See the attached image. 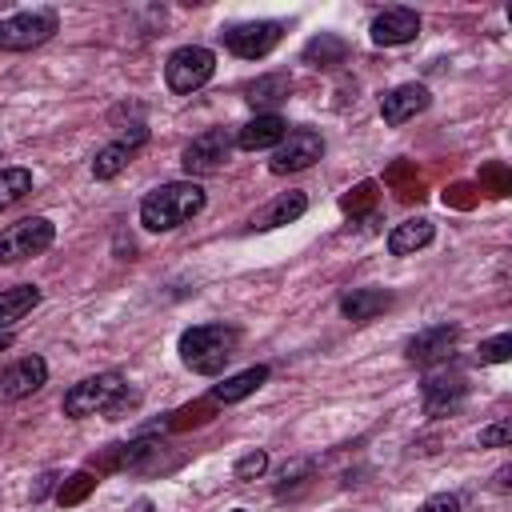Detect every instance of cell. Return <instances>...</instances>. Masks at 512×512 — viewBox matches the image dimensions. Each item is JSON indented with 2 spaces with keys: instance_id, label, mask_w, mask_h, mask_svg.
<instances>
[{
  "instance_id": "obj_26",
  "label": "cell",
  "mask_w": 512,
  "mask_h": 512,
  "mask_svg": "<svg viewBox=\"0 0 512 512\" xmlns=\"http://www.w3.org/2000/svg\"><path fill=\"white\" fill-rule=\"evenodd\" d=\"M264 468H268V452L252 448L248 456L236 460V480H256V476H264Z\"/></svg>"
},
{
  "instance_id": "obj_30",
  "label": "cell",
  "mask_w": 512,
  "mask_h": 512,
  "mask_svg": "<svg viewBox=\"0 0 512 512\" xmlns=\"http://www.w3.org/2000/svg\"><path fill=\"white\" fill-rule=\"evenodd\" d=\"M364 200H372V184H360V188H356V196H348V200H344V208H348V212H356Z\"/></svg>"
},
{
  "instance_id": "obj_28",
  "label": "cell",
  "mask_w": 512,
  "mask_h": 512,
  "mask_svg": "<svg viewBox=\"0 0 512 512\" xmlns=\"http://www.w3.org/2000/svg\"><path fill=\"white\" fill-rule=\"evenodd\" d=\"M92 484H96V480H92L88 472H76V476H72V484H64V488H60V504H76V500H84V496L92 492Z\"/></svg>"
},
{
  "instance_id": "obj_4",
  "label": "cell",
  "mask_w": 512,
  "mask_h": 512,
  "mask_svg": "<svg viewBox=\"0 0 512 512\" xmlns=\"http://www.w3.org/2000/svg\"><path fill=\"white\" fill-rule=\"evenodd\" d=\"M52 240H56V224L48 216H24V220L0 228V264L40 256L44 248H52Z\"/></svg>"
},
{
  "instance_id": "obj_29",
  "label": "cell",
  "mask_w": 512,
  "mask_h": 512,
  "mask_svg": "<svg viewBox=\"0 0 512 512\" xmlns=\"http://www.w3.org/2000/svg\"><path fill=\"white\" fill-rule=\"evenodd\" d=\"M416 512H460V496H452V492H436V496H428Z\"/></svg>"
},
{
  "instance_id": "obj_27",
  "label": "cell",
  "mask_w": 512,
  "mask_h": 512,
  "mask_svg": "<svg viewBox=\"0 0 512 512\" xmlns=\"http://www.w3.org/2000/svg\"><path fill=\"white\" fill-rule=\"evenodd\" d=\"M512 440V424L508 420H496L488 428H480V448H504Z\"/></svg>"
},
{
  "instance_id": "obj_14",
  "label": "cell",
  "mask_w": 512,
  "mask_h": 512,
  "mask_svg": "<svg viewBox=\"0 0 512 512\" xmlns=\"http://www.w3.org/2000/svg\"><path fill=\"white\" fill-rule=\"evenodd\" d=\"M464 392H468V384H464L460 372L428 376V384H424V412L428 416H448V412H456L464 404Z\"/></svg>"
},
{
  "instance_id": "obj_15",
  "label": "cell",
  "mask_w": 512,
  "mask_h": 512,
  "mask_svg": "<svg viewBox=\"0 0 512 512\" xmlns=\"http://www.w3.org/2000/svg\"><path fill=\"white\" fill-rule=\"evenodd\" d=\"M456 336H460V328H456V324L424 328L420 336H412V340H408V360H412V364H436V360H444V356L452 352Z\"/></svg>"
},
{
  "instance_id": "obj_1",
  "label": "cell",
  "mask_w": 512,
  "mask_h": 512,
  "mask_svg": "<svg viewBox=\"0 0 512 512\" xmlns=\"http://www.w3.org/2000/svg\"><path fill=\"white\" fill-rule=\"evenodd\" d=\"M204 200L208 196L196 180H168L140 200V224L148 232H172V228L188 224L204 208Z\"/></svg>"
},
{
  "instance_id": "obj_24",
  "label": "cell",
  "mask_w": 512,
  "mask_h": 512,
  "mask_svg": "<svg viewBox=\"0 0 512 512\" xmlns=\"http://www.w3.org/2000/svg\"><path fill=\"white\" fill-rule=\"evenodd\" d=\"M288 96V80L284 76H260L256 84H248V100L260 108V104H276Z\"/></svg>"
},
{
  "instance_id": "obj_32",
  "label": "cell",
  "mask_w": 512,
  "mask_h": 512,
  "mask_svg": "<svg viewBox=\"0 0 512 512\" xmlns=\"http://www.w3.org/2000/svg\"><path fill=\"white\" fill-rule=\"evenodd\" d=\"M4 348H8V336H4V332H0V352H4Z\"/></svg>"
},
{
  "instance_id": "obj_9",
  "label": "cell",
  "mask_w": 512,
  "mask_h": 512,
  "mask_svg": "<svg viewBox=\"0 0 512 512\" xmlns=\"http://www.w3.org/2000/svg\"><path fill=\"white\" fill-rule=\"evenodd\" d=\"M320 156H324V140H320V132H312V128H296V132H288V136L276 144L268 168H272L276 176H288V172L312 168Z\"/></svg>"
},
{
  "instance_id": "obj_11",
  "label": "cell",
  "mask_w": 512,
  "mask_h": 512,
  "mask_svg": "<svg viewBox=\"0 0 512 512\" xmlns=\"http://www.w3.org/2000/svg\"><path fill=\"white\" fill-rule=\"evenodd\" d=\"M48 380V364L40 356H20L0 372V400H24Z\"/></svg>"
},
{
  "instance_id": "obj_12",
  "label": "cell",
  "mask_w": 512,
  "mask_h": 512,
  "mask_svg": "<svg viewBox=\"0 0 512 512\" xmlns=\"http://www.w3.org/2000/svg\"><path fill=\"white\" fill-rule=\"evenodd\" d=\"M416 36H420V16L412 8H384L372 20V44H380V48H396Z\"/></svg>"
},
{
  "instance_id": "obj_31",
  "label": "cell",
  "mask_w": 512,
  "mask_h": 512,
  "mask_svg": "<svg viewBox=\"0 0 512 512\" xmlns=\"http://www.w3.org/2000/svg\"><path fill=\"white\" fill-rule=\"evenodd\" d=\"M496 488H500V492L508 488V468H500V472H496Z\"/></svg>"
},
{
  "instance_id": "obj_19",
  "label": "cell",
  "mask_w": 512,
  "mask_h": 512,
  "mask_svg": "<svg viewBox=\"0 0 512 512\" xmlns=\"http://www.w3.org/2000/svg\"><path fill=\"white\" fill-rule=\"evenodd\" d=\"M304 208H308L304 192H280L268 208H260V212H256L252 228H280V224H292V220H300V216H304Z\"/></svg>"
},
{
  "instance_id": "obj_23",
  "label": "cell",
  "mask_w": 512,
  "mask_h": 512,
  "mask_svg": "<svg viewBox=\"0 0 512 512\" xmlns=\"http://www.w3.org/2000/svg\"><path fill=\"white\" fill-rule=\"evenodd\" d=\"M32 192V172L28 168H0V208L24 200Z\"/></svg>"
},
{
  "instance_id": "obj_13",
  "label": "cell",
  "mask_w": 512,
  "mask_h": 512,
  "mask_svg": "<svg viewBox=\"0 0 512 512\" xmlns=\"http://www.w3.org/2000/svg\"><path fill=\"white\" fill-rule=\"evenodd\" d=\"M284 136H288L284 116H276V112H260V116H252V120L232 136V144L244 148V152H260V148H276Z\"/></svg>"
},
{
  "instance_id": "obj_21",
  "label": "cell",
  "mask_w": 512,
  "mask_h": 512,
  "mask_svg": "<svg viewBox=\"0 0 512 512\" xmlns=\"http://www.w3.org/2000/svg\"><path fill=\"white\" fill-rule=\"evenodd\" d=\"M344 52H348V44H344L340 36H332V32H320L316 40H308V48H304V64H316V68H332V64H340V60H344Z\"/></svg>"
},
{
  "instance_id": "obj_16",
  "label": "cell",
  "mask_w": 512,
  "mask_h": 512,
  "mask_svg": "<svg viewBox=\"0 0 512 512\" xmlns=\"http://www.w3.org/2000/svg\"><path fill=\"white\" fill-rule=\"evenodd\" d=\"M264 380H268V364H252V368H244V372H236V376H224V380L212 388V404H236V400L252 396Z\"/></svg>"
},
{
  "instance_id": "obj_18",
  "label": "cell",
  "mask_w": 512,
  "mask_h": 512,
  "mask_svg": "<svg viewBox=\"0 0 512 512\" xmlns=\"http://www.w3.org/2000/svg\"><path fill=\"white\" fill-rule=\"evenodd\" d=\"M388 304H392V292H384V288H352V292L340 300V312H344L352 324H364V320L380 316Z\"/></svg>"
},
{
  "instance_id": "obj_22",
  "label": "cell",
  "mask_w": 512,
  "mask_h": 512,
  "mask_svg": "<svg viewBox=\"0 0 512 512\" xmlns=\"http://www.w3.org/2000/svg\"><path fill=\"white\" fill-rule=\"evenodd\" d=\"M128 160H132V152H128L120 140H112V144H104V148L96 152L92 176H96V180H112V176H120V172L128 168Z\"/></svg>"
},
{
  "instance_id": "obj_3",
  "label": "cell",
  "mask_w": 512,
  "mask_h": 512,
  "mask_svg": "<svg viewBox=\"0 0 512 512\" xmlns=\"http://www.w3.org/2000/svg\"><path fill=\"white\" fill-rule=\"evenodd\" d=\"M124 392H128V384H124L120 372H96V376H88V380H80L64 392V416L84 420V416H96V412H116Z\"/></svg>"
},
{
  "instance_id": "obj_8",
  "label": "cell",
  "mask_w": 512,
  "mask_h": 512,
  "mask_svg": "<svg viewBox=\"0 0 512 512\" xmlns=\"http://www.w3.org/2000/svg\"><path fill=\"white\" fill-rule=\"evenodd\" d=\"M280 36H284V24H276V20H248V24L224 28V48L244 56V60H260V56H268L280 44Z\"/></svg>"
},
{
  "instance_id": "obj_5",
  "label": "cell",
  "mask_w": 512,
  "mask_h": 512,
  "mask_svg": "<svg viewBox=\"0 0 512 512\" xmlns=\"http://www.w3.org/2000/svg\"><path fill=\"white\" fill-rule=\"evenodd\" d=\"M60 28L56 12L48 8H36V12H12L0 20V48L4 52H28V48H40L44 40H52Z\"/></svg>"
},
{
  "instance_id": "obj_17",
  "label": "cell",
  "mask_w": 512,
  "mask_h": 512,
  "mask_svg": "<svg viewBox=\"0 0 512 512\" xmlns=\"http://www.w3.org/2000/svg\"><path fill=\"white\" fill-rule=\"evenodd\" d=\"M432 236H436L432 220L412 216V220H404V224H396V228L388 232V252H392V256H412L416 248L432 244Z\"/></svg>"
},
{
  "instance_id": "obj_6",
  "label": "cell",
  "mask_w": 512,
  "mask_h": 512,
  "mask_svg": "<svg viewBox=\"0 0 512 512\" xmlns=\"http://www.w3.org/2000/svg\"><path fill=\"white\" fill-rule=\"evenodd\" d=\"M212 72H216V56H212V48H200V44L176 48V52L168 56V64H164V80H168V88L180 92V96L204 88V84L212 80Z\"/></svg>"
},
{
  "instance_id": "obj_25",
  "label": "cell",
  "mask_w": 512,
  "mask_h": 512,
  "mask_svg": "<svg viewBox=\"0 0 512 512\" xmlns=\"http://www.w3.org/2000/svg\"><path fill=\"white\" fill-rule=\"evenodd\" d=\"M508 356H512V336L508 332H500V336L480 344V364H504Z\"/></svg>"
},
{
  "instance_id": "obj_33",
  "label": "cell",
  "mask_w": 512,
  "mask_h": 512,
  "mask_svg": "<svg viewBox=\"0 0 512 512\" xmlns=\"http://www.w3.org/2000/svg\"><path fill=\"white\" fill-rule=\"evenodd\" d=\"M232 512H248V508H232Z\"/></svg>"
},
{
  "instance_id": "obj_2",
  "label": "cell",
  "mask_w": 512,
  "mask_h": 512,
  "mask_svg": "<svg viewBox=\"0 0 512 512\" xmlns=\"http://www.w3.org/2000/svg\"><path fill=\"white\" fill-rule=\"evenodd\" d=\"M236 344H240V332L232 324H196L180 336V360L200 376H216L232 360Z\"/></svg>"
},
{
  "instance_id": "obj_10",
  "label": "cell",
  "mask_w": 512,
  "mask_h": 512,
  "mask_svg": "<svg viewBox=\"0 0 512 512\" xmlns=\"http://www.w3.org/2000/svg\"><path fill=\"white\" fill-rule=\"evenodd\" d=\"M428 104H432V92L412 80V84H396L392 92L380 96V116H384V124H408V120L420 116Z\"/></svg>"
},
{
  "instance_id": "obj_20",
  "label": "cell",
  "mask_w": 512,
  "mask_h": 512,
  "mask_svg": "<svg viewBox=\"0 0 512 512\" xmlns=\"http://www.w3.org/2000/svg\"><path fill=\"white\" fill-rule=\"evenodd\" d=\"M36 304H40V288H36V284L4 288V292H0V332H4V328H12L16 320H24Z\"/></svg>"
},
{
  "instance_id": "obj_7",
  "label": "cell",
  "mask_w": 512,
  "mask_h": 512,
  "mask_svg": "<svg viewBox=\"0 0 512 512\" xmlns=\"http://www.w3.org/2000/svg\"><path fill=\"white\" fill-rule=\"evenodd\" d=\"M232 148L236 144H232V132L228 128H208V132L192 136V144L184 148L180 164H184L188 176H208V172H220L228 164Z\"/></svg>"
}]
</instances>
